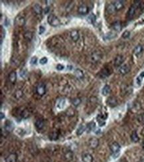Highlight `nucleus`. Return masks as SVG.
<instances>
[{"label": "nucleus", "mask_w": 144, "mask_h": 162, "mask_svg": "<svg viewBox=\"0 0 144 162\" xmlns=\"http://www.w3.org/2000/svg\"><path fill=\"white\" fill-rule=\"evenodd\" d=\"M142 1H135V3H134V5H132V6L130 7V9H129V10H128V18L131 19H132L135 16L137 9L142 7Z\"/></svg>", "instance_id": "1"}, {"label": "nucleus", "mask_w": 144, "mask_h": 162, "mask_svg": "<svg viewBox=\"0 0 144 162\" xmlns=\"http://www.w3.org/2000/svg\"><path fill=\"white\" fill-rule=\"evenodd\" d=\"M47 21L49 23L50 25L53 27H57L59 26L61 22L58 17L55 16V15L50 14L47 17Z\"/></svg>", "instance_id": "2"}, {"label": "nucleus", "mask_w": 144, "mask_h": 162, "mask_svg": "<svg viewBox=\"0 0 144 162\" xmlns=\"http://www.w3.org/2000/svg\"><path fill=\"white\" fill-rule=\"evenodd\" d=\"M120 145L118 142H113L110 146V149L112 152V154L114 155V158H116L117 156H119V152L120 151Z\"/></svg>", "instance_id": "3"}, {"label": "nucleus", "mask_w": 144, "mask_h": 162, "mask_svg": "<svg viewBox=\"0 0 144 162\" xmlns=\"http://www.w3.org/2000/svg\"><path fill=\"white\" fill-rule=\"evenodd\" d=\"M89 146L92 149H96L99 146V140L96 137L90 138L89 140Z\"/></svg>", "instance_id": "4"}, {"label": "nucleus", "mask_w": 144, "mask_h": 162, "mask_svg": "<svg viewBox=\"0 0 144 162\" xmlns=\"http://www.w3.org/2000/svg\"><path fill=\"white\" fill-rule=\"evenodd\" d=\"M111 74H112V70L109 69V68H108V67H106L100 71V76L102 79H104V78H106V77H109Z\"/></svg>", "instance_id": "5"}, {"label": "nucleus", "mask_w": 144, "mask_h": 162, "mask_svg": "<svg viewBox=\"0 0 144 162\" xmlns=\"http://www.w3.org/2000/svg\"><path fill=\"white\" fill-rule=\"evenodd\" d=\"M78 12L80 15H86L89 12V8L86 5L82 4L78 9Z\"/></svg>", "instance_id": "6"}, {"label": "nucleus", "mask_w": 144, "mask_h": 162, "mask_svg": "<svg viewBox=\"0 0 144 162\" xmlns=\"http://www.w3.org/2000/svg\"><path fill=\"white\" fill-rule=\"evenodd\" d=\"M106 103L110 107H115L117 106L118 104V101H117V99L114 96H110L107 99V101H106Z\"/></svg>", "instance_id": "7"}, {"label": "nucleus", "mask_w": 144, "mask_h": 162, "mask_svg": "<svg viewBox=\"0 0 144 162\" xmlns=\"http://www.w3.org/2000/svg\"><path fill=\"white\" fill-rule=\"evenodd\" d=\"M46 92L45 85L43 83H40L37 87V93L40 96H43Z\"/></svg>", "instance_id": "8"}, {"label": "nucleus", "mask_w": 144, "mask_h": 162, "mask_svg": "<svg viewBox=\"0 0 144 162\" xmlns=\"http://www.w3.org/2000/svg\"><path fill=\"white\" fill-rule=\"evenodd\" d=\"M15 24L18 27H23L25 24V19L21 16L17 17L15 20Z\"/></svg>", "instance_id": "9"}, {"label": "nucleus", "mask_w": 144, "mask_h": 162, "mask_svg": "<svg viewBox=\"0 0 144 162\" xmlns=\"http://www.w3.org/2000/svg\"><path fill=\"white\" fill-rule=\"evenodd\" d=\"M124 58L122 55H118L116 57V59L114 60V66L116 67H120L122 64L124 63Z\"/></svg>", "instance_id": "10"}, {"label": "nucleus", "mask_w": 144, "mask_h": 162, "mask_svg": "<svg viewBox=\"0 0 144 162\" xmlns=\"http://www.w3.org/2000/svg\"><path fill=\"white\" fill-rule=\"evenodd\" d=\"M130 71V67L128 65H124L121 66L119 69V72L120 74L123 75H125L128 74Z\"/></svg>", "instance_id": "11"}, {"label": "nucleus", "mask_w": 144, "mask_h": 162, "mask_svg": "<svg viewBox=\"0 0 144 162\" xmlns=\"http://www.w3.org/2000/svg\"><path fill=\"white\" fill-rule=\"evenodd\" d=\"M17 155L15 153H11L5 158V162H17Z\"/></svg>", "instance_id": "12"}, {"label": "nucleus", "mask_w": 144, "mask_h": 162, "mask_svg": "<svg viewBox=\"0 0 144 162\" xmlns=\"http://www.w3.org/2000/svg\"><path fill=\"white\" fill-rule=\"evenodd\" d=\"M4 128L8 132H10L13 131V128H14V124L11 120H7L5 123V127Z\"/></svg>", "instance_id": "13"}, {"label": "nucleus", "mask_w": 144, "mask_h": 162, "mask_svg": "<svg viewBox=\"0 0 144 162\" xmlns=\"http://www.w3.org/2000/svg\"><path fill=\"white\" fill-rule=\"evenodd\" d=\"M107 116H104V114H98L97 116V120L100 126H103L105 125V120L106 119Z\"/></svg>", "instance_id": "14"}, {"label": "nucleus", "mask_w": 144, "mask_h": 162, "mask_svg": "<svg viewBox=\"0 0 144 162\" xmlns=\"http://www.w3.org/2000/svg\"><path fill=\"white\" fill-rule=\"evenodd\" d=\"M64 158H65V160L67 161V162H71L72 160H73L74 158V154L73 152L69 150V151H67L64 154Z\"/></svg>", "instance_id": "15"}, {"label": "nucleus", "mask_w": 144, "mask_h": 162, "mask_svg": "<svg viewBox=\"0 0 144 162\" xmlns=\"http://www.w3.org/2000/svg\"><path fill=\"white\" fill-rule=\"evenodd\" d=\"M115 10L119 11L120 9H122L124 7V3L123 1H116L115 2L113 3Z\"/></svg>", "instance_id": "16"}, {"label": "nucleus", "mask_w": 144, "mask_h": 162, "mask_svg": "<svg viewBox=\"0 0 144 162\" xmlns=\"http://www.w3.org/2000/svg\"><path fill=\"white\" fill-rule=\"evenodd\" d=\"M82 160L83 162H93V157L91 154H84L82 156Z\"/></svg>", "instance_id": "17"}, {"label": "nucleus", "mask_w": 144, "mask_h": 162, "mask_svg": "<svg viewBox=\"0 0 144 162\" xmlns=\"http://www.w3.org/2000/svg\"><path fill=\"white\" fill-rule=\"evenodd\" d=\"M71 37L74 41H77L79 39V33L76 30H74L71 31Z\"/></svg>", "instance_id": "18"}, {"label": "nucleus", "mask_w": 144, "mask_h": 162, "mask_svg": "<svg viewBox=\"0 0 144 162\" xmlns=\"http://www.w3.org/2000/svg\"><path fill=\"white\" fill-rule=\"evenodd\" d=\"M35 127L38 129V130H42L44 127V122L43 120L39 119L37 120V121L35 122Z\"/></svg>", "instance_id": "19"}, {"label": "nucleus", "mask_w": 144, "mask_h": 162, "mask_svg": "<svg viewBox=\"0 0 144 162\" xmlns=\"http://www.w3.org/2000/svg\"><path fill=\"white\" fill-rule=\"evenodd\" d=\"M9 80L11 83H15L17 80V73L13 71L9 75Z\"/></svg>", "instance_id": "20"}, {"label": "nucleus", "mask_w": 144, "mask_h": 162, "mask_svg": "<svg viewBox=\"0 0 144 162\" xmlns=\"http://www.w3.org/2000/svg\"><path fill=\"white\" fill-rule=\"evenodd\" d=\"M112 28L116 31H120L122 29V24L120 21H116L112 24Z\"/></svg>", "instance_id": "21"}, {"label": "nucleus", "mask_w": 144, "mask_h": 162, "mask_svg": "<svg viewBox=\"0 0 144 162\" xmlns=\"http://www.w3.org/2000/svg\"><path fill=\"white\" fill-rule=\"evenodd\" d=\"M33 11L36 14L40 15L43 11V9H42L41 5H39V4H36L33 6Z\"/></svg>", "instance_id": "22"}, {"label": "nucleus", "mask_w": 144, "mask_h": 162, "mask_svg": "<svg viewBox=\"0 0 144 162\" xmlns=\"http://www.w3.org/2000/svg\"><path fill=\"white\" fill-rule=\"evenodd\" d=\"M143 47H142V45H138V46H136L135 47V49H134V54L136 55V56H138V55H140L141 53L143 52Z\"/></svg>", "instance_id": "23"}, {"label": "nucleus", "mask_w": 144, "mask_h": 162, "mask_svg": "<svg viewBox=\"0 0 144 162\" xmlns=\"http://www.w3.org/2000/svg\"><path fill=\"white\" fill-rule=\"evenodd\" d=\"M110 90H111V88H110V86L109 85H105L104 86V88H102V95L103 96H107L108 94L110 93Z\"/></svg>", "instance_id": "24"}, {"label": "nucleus", "mask_w": 144, "mask_h": 162, "mask_svg": "<svg viewBox=\"0 0 144 162\" xmlns=\"http://www.w3.org/2000/svg\"><path fill=\"white\" fill-rule=\"evenodd\" d=\"M96 20V17L94 14L93 13H91L87 17V21L89 23H91V24H94L95 23Z\"/></svg>", "instance_id": "25"}, {"label": "nucleus", "mask_w": 144, "mask_h": 162, "mask_svg": "<svg viewBox=\"0 0 144 162\" xmlns=\"http://www.w3.org/2000/svg\"><path fill=\"white\" fill-rule=\"evenodd\" d=\"M102 57L101 55L98 53H94L92 56V61L94 62V63H97L98 61H99L100 59H101Z\"/></svg>", "instance_id": "26"}, {"label": "nucleus", "mask_w": 144, "mask_h": 162, "mask_svg": "<svg viewBox=\"0 0 144 162\" xmlns=\"http://www.w3.org/2000/svg\"><path fill=\"white\" fill-rule=\"evenodd\" d=\"M74 75L78 79H82L84 78V73L80 69H76L74 71Z\"/></svg>", "instance_id": "27"}, {"label": "nucleus", "mask_w": 144, "mask_h": 162, "mask_svg": "<svg viewBox=\"0 0 144 162\" xmlns=\"http://www.w3.org/2000/svg\"><path fill=\"white\" fill-rule=\"evenodd\" d=\"M131 139H132V142H139V140H140V138H139V136L138 135V133L136 131H134V132H132V135H131Z\"/></svg>", "instance_id": "28"}, {"label": "nucleus", "mask_w": 144, "mask_h": 162, "mask_svg": "<svg viewBox=\"0 0 144 162\" xmlns=\"http://www.w3.org/2000/svg\"><path fill=\"white\" fill-rule=\"evenodd\" d=\"M86 129L85 126L82 125V124H80L79 126V127L78 128L77 130H76V134H77L78 136H80L82 134H83V132H84Z\"/></svg>", "instance_id": "29"}, {"label": "nucleus", "mask_w": 144, "mask_h": 162, "mask_svg": "<svg viewBox=\"0 0 144 162\" xmlns=\"http://www.w3.org/2000/svg\"><path fill=\"white\" fill-rule=\"evenodd\" d=\"M71 102L73 104L74 106L77 107V106H78L80 104V103H81V100L79 98H74L72 100Z\"/></svg>", "instance_id": "30"}, {"label": "nucleus", "mask_w": 144, "mask_h": 162, "mask_svg": "<svg viewBox=\"0 0 144 162\" xmlns=\"http://www.w3.org/2000/svg\"><path fill=\"white\" fill-rule=\"evenodd\" d=\"M95 126H96V124L94 122H90L89 124L87 125V128H86V129H87V130H88V132H90V131H92V130H94V128H96Z\"/></svg>", "instance_id": "31"}, {"label": "nucleus", "mask_w": 144, "mask_h": 162, "mask_svg": "<svg viewBox=\"0 0 144 162\" xmlns=\"http://www.w3.org/2000/svg\"><path fill=\"white\" fill-rule=\"evenodd\" d=\"M138 120L140 124L144 125V114H140L138 116Z\"/></svg>", "instance_id": "32"}, {"label": "nucleus", "mask_w": 144, "mask_h": 162, "mask_svg": "<svg viewBox=\"0 0 144 162\" xmlns=\"http://www.w3.org/2000/svg\"><path fill=\"white\" fill-rule=\"evenodd\" d=\"M23 96V92L21 90H17V91L15 93V97L17 99H19L22 97Z\"/></svg>", "instance_id": "33"}, {"label": "nucleus", "mask_w": 144, "mask_h": 162, "mask_svg": "<svg viewBox=\"0 0 144 162\" xmlns=\"http://www.w3.org/2000/svg\"><path fill=\"white\" fill-rule=\"evenodd\" d=\"M116 34H114L113 33H108L106 35V39H112L114 38V37H116Z\"/></svg>", "instance_id": "34"}, {"label": "nucleus", "mask_w": 144, "mask_h": 162, "mask_svg": "<svg viewBox=\"0 0 144 162\" xmlns=\"http://www.w3.org/2000/svg\"><path fill=\"white\" fill-rule=\"evenodd\" d=\"M107 10L108 12L110 13H112L114 12V11H116V10H115V8H114V5H113V4L110 5L108 7Z\"/></svg>", "instance_id": "35"}, {"label": "nucleus", "mask_w": 144, "mask_h": 162, "mask_svg": "<svg viewBox=\"0 0 144 162\" xmlns=\"http://www.w3.org/2000/svg\"><path fill=\"white\" fill-rule=\"evenodd\" d=\"M30 63L31 65H37V57H33L31 59Z\"/></svg>", "instance_id": "36"}, {"label": "nucleus", "mask_w": 144, "mask_h": 162, "mask_svg": "<svg viewBox=\"0 0 144 162\" xmlns=\"http://www.w3.org/2000/svg\"><path fill=\"white\" fill-rule=\"evenodd\" d=\"M47 61H48V59L46 57H43L42 59H40V61H39V63L41 64V65H45V64H47Z\"/></svg>", "instance_id": "37"}, {"label": "nucleus", "mask_w": 144, "mask_h": 162, "mask_svg": "<svg viewBox=\"0 0 144 162\" xmlns=\"http://www.w3.org/2000/svg\"><path fill=\"white\" fill-rule=\"evenodd\" d=\"M130 35V32L129 31H124L123 33V34H122V37L124 39H127L128 38Z\"/></svg>", "instance_id": "38"}, {"label": "nucleus", "mask_w": 144, "mask_h": 162, "mask_svg": "<svg viewBox=\"0 0 144 162\" xmlns=\"http://www.w3.org/2000/svg\"><path fill=\"white\" fill-rule=\"evenodd\" d=\"M58 138V134L57 133H52V134L50 135V139L52 140H57Z\"/></svg>", "instance_id": "39"}, {"label": "nucleus", "mask_w": 144, "mask_h": 162, "mask_svg": "<svg viewBox=\"0 0 144 162\" xmlns=\"http://www.w3.org/2000/svg\"><path fill=\"white\" fill-rule=\"evenodd\" d=\"M143 77H142L141 76H139V77H137V79H136V82H137V84H138V85L140 86L141 85V83H142V80H143Z\"/></svg>", "instance_id": "40"}, {"label": "nucleus", "mask_w": 144, "mask_h": 162, "mask_svg": "<svg viewBox=\"0 0 144 162\" xmlns=\"http://www.w3.org/2000/svg\"><path fill=\"white\" fill-rule=\"evenodd\" d=\"M45 31V28L43 26L39 27V35H42Z\"/></svg>", "instance_id": "41"}, {"label": "nucleus", "mask_w": 144, "mask_h": 162, "mask_svg": "<svg viewBox=\"0 0 144 162\" xmlns=\"http://www.w3.org/2000/svg\"><path fill=\"white\" fill-rule=\"evenodd\" d=\"M56 68H57V69L58 70V71H62V70L64 69L65 67H64V65L59 64V65H57V67H56Z\"/></svg>", "instance_id": "42"}, {"label": "nucleus", "mask_w": 144, "mask_h": 162, "mask_svg": "<svg viewBox=\"0 0 144 162\" xmlns=\"http://www.w3.org/2000/svg\"><path fill=\"white\" fill-rule=\"evenodd\" d=\"M4 118H5V114L3 113V112H1V113H0V119L2 120Z\"/></svg>", "instance_id": "43"}, {"label": "nucleus", "mask_w": 144, "mask_h": 162, "mask_svg": "<svg viewBox=\"0 0 144 162\" xmlns=\"http://www.w3.org/2000/svg\"><path fill=\"white\" fill-rule=\"evenodd\" d=\"M49 7H46V8L45 9L44 13H45V14H46V13H47L49 12Z\"/></svg>", "instance_id": "44"}, {"label": "nucleus", "mask_w": 144, "mask_h": 162, "mask_svg": "<svg viewBox=\"0 0 144 162\" xmlns=\"http://www.w3.org/2000/svg\"><path fill=\"white\" fill-rule=\"evenodd\" d=\"M141 134H142V135L143 136H144V128H143V129H142V132H141Z\"/></svg>", "instance_id": "45"}, {"label": "nucleus", "mask_w": 144, "mask_h": 162, "mask_svg": "<svg viewBox=\"0 0 144 162\" xmlns=\"http://www.w3.org/2000/svg\"><path fill=\"white\" fill-rule=\"evenodd\" d=\"M143 149L144 150V143H143Z\"/></svg>", "instance_id": "46"}, {"label": "nucleus", "mask_w": 144, "mask_h": 162, "mask_svg": "<svg viewBox=\"0 0 144 162\" xmlns=\"http://www.w3.org/2000/svg\"><path fill=\"white\" fill-rule=\"evenodd\" d=\"M143 162V161H140V162Z\"/></svg>", "instance_id": "47"}]
</instances>
